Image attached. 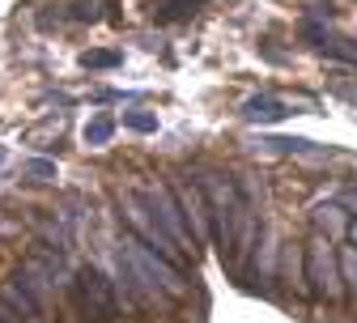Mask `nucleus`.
<instances>
[{
    "label": "nucleus",
    "mask_w": 357,
    "mask_h": 323,
    "mask_svg": "<svg viewBox=\"0 0 357 323\" xmlns=\"http://www.w3.org/2000/svg\"><path fill=\"white\" fill-rule=\"evenodd\" d=\"M22 174L34 179V183H52V179H56V162H52V158H30V162L22 166Z\"/></svg>",
    "instance_id": "f8f14e48"
},
{
    "label": "nucleus",
    "mask_w": 357,
    "mask_h": 323,
    "mask_svg": "<svg viewBox=\"0 0 357 323\" xmlns=\"http://www.w3.org/2000/svg\"><path fill=\"white\" fill-rule=\"evenodd\" d=\"M192 5H200V0H170V5H166V17H188V13H196Z\"/></svg>",
    "instance_id": "dca6fc26"
},
{
    "label": "nucleus",
    "mask_w": 357,
    "mask_h": 323,
    "mask_svg": "<svg viewBox=\"0 0 357 323\" xmlns=\"http://www.w3.org/2000/svg\"><path fill=\"white\" fill-rule=\"evenodd\" d=\"M344 209H353V213H357V192H349V196H344Z\"/></svg>",
    "instance_id": "a211bd4d"
},
{
    "label": "nucleus",
    "mask_w": 357,
    "mask_h": 323,
    "mask_svg": "<svg viewBox=\"0 0 357 323\" xmlns=\"http://www.w3.org/2000/svg\"><path fill=\"white\" fill-rule=\"evenodd\" d=\"M60 128H64L60 119H47V123H43V128H34V132L26 136V141H30V145H38V149H47V145H43V141H60Z\"/></svg>",
    "instance_id": "4468645a"
},
{
    "label": "nucleus",
    "mask_w": 357,
    "mask_h": 323,
    "mask_svg": "<svg viewBox=\"0 0 357 323\" xmlns=\"http://www.w3.org/2000/svg\"><path fill=\"white\" fill-rule=\"evenodd\" d=\"M285 115H289V107L277 103V98H268V94H255V98L243 103V119L247 123H281Z\"/></svg>",
    "instance_id": "6e6552de"
},
{
    "label": "nucleus",
    "mask_w": 357,
    "mask_h": 323,
    "mask_svg": "<svg viewBox=\"0 0 357 323\" xmlns=\"http://www.w3.org/2000/svg\"><path fill=\"white\" fill-rule=\"evenodd\" d=\"M81 64L85 68H119L123 56L119 52H81Z\"/></svg>",
    "instance_id": "ddd939ff"
},
{
    "label": "nucleus",
    "mask_w": 357,
    "mask_h": 323,
    "mask_svg": "<svg viewBox=\"0 0 357 323\" xmlns=\"http://www.w3.org/2000/svg\"><path fill=\"white\" fill-rule=\"evenodd\" d=\"M141 196H145L149 213L158 217V225H162L166 234L174 239V247L183 251V255H192V260H196L200 243H196V234H192V225H188V217H183V204H178L174 188H166V183H145V188H141Z\"/></svg>",
    "instance_id": "7ed1b4c3"
},
{
    "label": "nucleus",
    "mask_w": 357,
    "mask_h": 323,
    "mask_svg": "<svg viewBox=\"0 0 357 323\" xmlns=\"http://www.w3.org/2000/svg\"><path fill=\"white\" fill-rule=\"evenodd\" d=\"M123 123L132 132H158V115H149V111H123Z\"/></svg>",
    "instance_id": "2eb2a0df"
},
{
    "label": "nucleus",
    "mask_w": 357,
    "mask_h": 323,
    "mask_svg": "<svg viewBox=\"0 0 357 323\" xmlns=\"http://www.w3.org/2000/svg\"><path fill=\"white\" fill-rule=\"evenodd\" d=\"M119 260H123V272L132 281V294L137 302H162V298H183L188 294V281L166 255H158L153 247H145L137 234H128L119 243Z\"/></svg>",
    "instance_id": "f257e3e1"
},
{
    "label": "nucleus",
    "mask_w": 357,
    "mask_h": 323,
    "mask_svg": "<svg viewBox=\"0 0 357 323\" xmlns=\"http://www.w3.org/2000/svg\"><path fill=\"white\" fill-rule=\"evenodd\" d=\"M34 225H38V234L47 239L43 247H56V251H64V247H68V230H64V217H34Z\"/></svg>",
    "instance_id": "9d476101"
},
{
    "label": "nucleus",
    "mask_w": 357,
    "mask_h": 323,
    "mask_svg": "<svg viewBox=\"0 0 357 323\" xmlns=\"http://www.w3.org/2000/svg\"><path fill=\"white\" fill-rule=\"evenodd\" d=\"M0 162H5V145H0Z\"/></svg>",
    "instance_id": "aec40b11"
},
{
    "label": "nucleus",
    "mask_w": 357,
    "mask_h": 323,
    "mask_svg": "<svg viewBox=\"0 0 357 323\" xmlns=\"http://www.w3.org/2000/svg\"><path fill=\"white\" fill-rule=\"evenodd\" d=\"M174 196H178V204H183V217H188V225H192L196 243H213V239H217V217H213L208 196L200 192V183H192V174H188V179L174 188Z\"/></svg>",
    "instance_id": "423d86ee"
},
{
    "label": "nucleus",
    "mask_w": 357,
    "mask_h": 323,
    "mask_svg": "<svg viewBox=\"0 0 357 323\" xmlns=\"http://www.w3.org/2000/svg\"><path fill=\"white\" fill-rule=\"evenodd\" d=\"M302 285L315 302H340L344 298V281H340V255L332 251V243L324 234H315L310 243H302Z\"/></svg>",
    "instance_id": "f03ea898"
},
{
    "label": "nucleus",
    "mask_w": 357,
    "mask_h": 323,
    "mask_svg": "<svg viewBox=\"0 0 357 323\" xmlns=\"http://www.w3.org/2000/svg\"><path fill=\"white\" fill-rule=\"evenodd\" d=\"M310 221H315V230H319L328 243L349 234V213H344V204H319L315 213H310Z\"/></svg>",
    "instance_id": "0eeeda50"
},
{
    "label": "nucleus",
    "mask_w": 357,
    "mask_h": 323,
    "mask_svg": "<svg viewBox=\"0 0 357 323\" xmlns=\"http://www.w3.org/2000/svg\"><path fill=\"white\" fill-rule=\"evenodd\" d=\"M73 290H77L81 315H85L89 323H107V319H115V315H119L115 285L107 281V276H102L98 268H77V281H73Z\"/></svg>",
    "instance_id": "20e7f679"
},
{
    "label": "nucleus",
    "mask_w": 357,
    "mask_h": 323,
    "mask_svg": "<svg viewBox=\"0 0 357 323\" xmlns=\"http://www.w3.org/2000/svg\"><path fill=\"white\" fill-rule=\"evenodd\" d=\"M111 136H115V119H111V115H94V119L85 123V145H89V149H102Z\"/></svg>",
    "instance_id": "9b49d317"
},
{
    "label": "nucleus",
    "mask_w": 357,
    "mask_h": 323,
    "mask_svg": "<svg viewBox=\"0 0 357 323\" xmlns=\"http://www.w3.org/2000/svg\"><path fill=\"white\" fill-rule=\"evenodd\" d=\"M349 239H353V247H357V225H349Z\"/></svg>",
    "instance_id": "6ab92c4d"
},
{
    "label": "nucleus",
    "mask_w": 357,
    "mask_h": 323,
    "mask_svg": "<svg viewBox=\"0 0 357 323\" xmlns=\"http://www.w3.org/2000/svg\"><path fill=\"white\" fill-rule=\"evenodd\" d=\"M0 323H17V315H13V310H9L5 302H0Z\"/></svg>",
    "instance_id": "f3484780"
},
{
    "label": "nucleus",
    "mask_w": 357,
    "mask_h": 323,
    "mask_svg": "<svg viewBox=\"0 0 357 323\" xmlns=\"http://www.w3.org/2000/svg\"><path fill=\"white\" fill-rule=\"evenodd\" d=\"M119 209H123V217L132 221V230H137V239H141L145 247H153V251H158V255H166V260L183 255V251L174 247V239L158 225V217L149 213V204H145V196H141V192H123V196H119Z\"/></svg>",
    "instance_id": "39448f33"
},
{
    "label": "nucleus",
    "mask_w": 357,
    "mask_h": 323,
    "mask_svg": "<svg viewBox=\"0 0 357 323\" xmlns=\"http://www.w3.org/2000/svg\"><path fill=\"white\" fill-rule=\"evenodd\" d=\"M340 281H344V298L357 306V247H340Z\"/></svg>",
    "instance_id": "1a4fd4ad"
}]
</instances>
